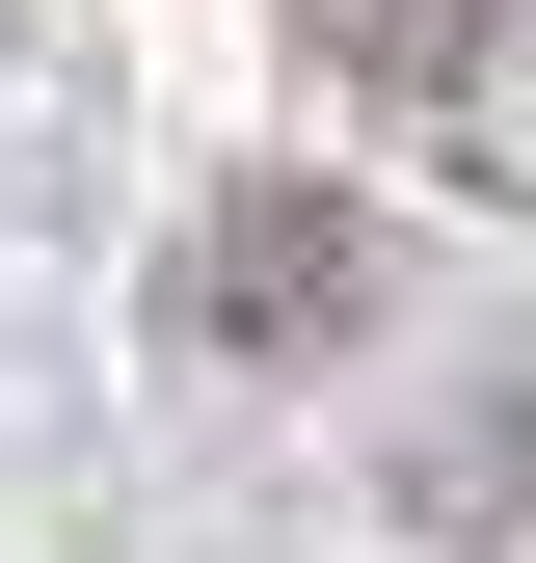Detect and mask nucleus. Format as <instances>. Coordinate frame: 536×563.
<instances>
[{
    "mask_svg": "<svg viewBox=\"0 0 536 563\" xmlns=\"http://www.w3.org/2000/svg\"><path fill=\"white\" fill-rule=\"evenodd\" d=\"M188 322H215V349H349L376 322V216H349V188H242V216L188 242Z\"/></svg>",
    "mask_w": 536,
    "mask_h": 563,
    "instance_id": "f257e3e1",
    "label": "nucleus"
},
{
    "mask_svg": "<svg viewBox=\"0 0 536 563\" xmlns=\"http://www.w3.org/2000/svg\"><path fill=\"white\" fill-rule=\"evenodd\" d=\"M295 54H349V81H402V108H456L483 81V0H268Z\"/></svg>",
    "mask_w": 536,
    "mask_h": 563,
    "instance_id": "f03ea898",
    "label": "nucleus"
},
{
    "mask_svg": "<svg viewBox=\"0 0 536 563\" xmlns=\"http://www.w3.org/2000/svg\"><path fill=\"white\" fill-rule=\"evenodd\" d=\"M402 510H429V537H510L536 510V402H456V456H402Z\"/></svg>",
    "mask_w": 536,
    "mask_h": 563,
    "instance_id": "7ed1b4c3",
    "label": "nucleus"
}]
</instances>
